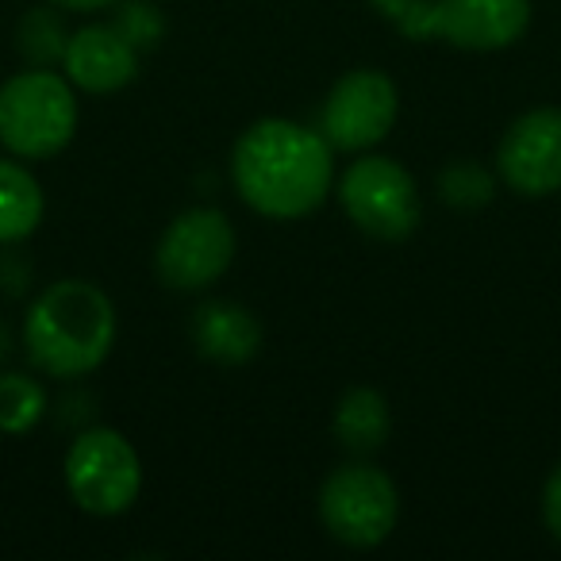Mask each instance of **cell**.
Masks as SVG:
<instances>
[{
	"label": "cell",
	"instance_id": "ba28073f",
	"mask_svg": "<svg viewBox=\"0 0 561 561\" xmlns=\"http://www.w3.org/2000/svg\"><path fill=\"white\" fill-rule=\"evenodd\" d=\"M400 96L389 73L381 70H351L335 81L320 108V127L316 131L331 142V150L362 154L377 147L397 124Z\"/></svg>",
	"mask_w": 561,
	"mask_h": 561
},
{
	"label": "cell",
	"instance_id": "8fae6325",
	"mask_svg": "<svg viewBox=\"0 0 561 561\" xmlns=\"http://www.w3.org/2000/svg\"><path fill=\"white\" fill-rule=\"evenodd\" d=\"M62 66L70 85L96 96H108L135 81V73H139V50L112 24H89L70 35Z\"/></svg>",
	"mask_w": 561,
	"mask_h": 561
},
{
	"label": "cell",
	"instance_id": "8992f818",
	"mask_svg": "<svg viewBox=\"0 0 561 561\" xmlns=\"http://www.w3.org/2000/svg\"><path fill=\"white\" fill-rule=\"evenodd\" d=\"M66 489L89 515L127 512L142 489L139 454L112 427L81 431L66 454Z\"/></svg>",
	"mask_w": 561,
	"mask_h": 561
},
{
	"label": "cell",
	"instance_id": "2e32d148",
	"mask_svg": "<svg viewBox=\"0 0 561 561\" xmlns=\"http://www.w3.org/2000/svg\"><path fill=\"white\" fill-rule=\"evenodd\" d=\"M47 415V392L27 374H0V435H27Z\"/></svg>",
	"mask_w": 561,
	"mask_h": 561
},
{
	"label": "cell",
	"instance_id": "5bb4252c",
	"mask_svg": "<svg viewBox=\"0 0 561 561\" xmlns=\"http://www.w3.org/2000/svg\"><path fill=\"white\" fill-rule=\"evenodd\" d=\"M43 224V188L35 173L0 158V242H24Z\"/></svg>",
	"mask_w": 561,
	"mask_h": 561
},
{
	"label": "cell",
	"instance_id": "5b68a950",
	"mask_svg": "<svg viewBox=\"0 0 561 561\" xmlns=\"http://www.w3.org/2000/svg\"><path fill=\"white\" fill-rule=\"evenodd\" d=\"M339 201L358 231L381 242L408 239L423 216L415 178L400 162L381 154H366L346 165L343 181H339Z\"/></svg>",
	"mask_w": 561,
	"mask_h": 561
},
{
	"label": "cell",
	"instance_id": "ac0fdd59",
	"mask_svg": "<svg viewBox=\"0 0 561 561\" xmlns=\"http://www.w3.org/2000/svg\"><path fill=\"white\" fill-rule=\"evenodd\" d=\"M108 24L116 27V32L124 35L139 55L154 50L165 35V16L150 4V0H116V4H112Z\"/></svg>",
	"mask_w": 561,
	"mask_h": 561
},
{
	"label": "cell",
	"instance_id": "9c48e42d",
	"mask_svg": "<svg viewBox=\"0 0 561 561\" xmlns=\"http://www.w3.org/2000/svg\"><path fill=\"white\" fill-rule=\"evenodd\" d=\"M496 173L519 196H550L561 188V108H535L504 131Z\"/></svg>",
	"mask_w": 561,
	"mask_h": 561
},
{
	"label": "cell",
	"instance_id": "52a82bcc",
	"mask_svg": "<svg viewBox=\"0 0 561 561\" xmlns=\"http://www.w3.org/2000/svg\"><path fill=\"white\" fill-rule=\"evenodd\" d=\"M234 262V227L216 208H188L173 216L154 250L158 277L178 293H201L216 285Z\"/></svg>",
	"mask_w": 561,
	"mask_h": 561
},
{
	"label": "cell",
	"instance_id": "30bf717a",
	"mask_svg": "<svg viewBox=\"0 0 561 561\" xmlns=\"http://www.w3.org/2000/svg\"><path fill=\"white\" fill-rule=\"evenodd\" d=\"M527 24L530 0H431V39L458 50H504Z\"/></svg>",
	"mask_w": 561,
	"mask_h": 561
},
{
	"label": "cell",
	"instance_id": "7c38bea8",
	"mask_svg": "<svg viewBox=\"0 0 561 561\" xmlns=\"http://www.w3.org/2000/svg\"><path fill=\"white\" fill-rule=\"evenodd\" d=\"M193 343L208 362L219 366H242L262 346V328L254 312L234 300H208L193 312Z\"/></svg>",
	"mask_w": 561,
	"mask_h": 561
},
{
	"label": "cell",
	"instance_id": "603a6c76",
	"mask_svg": "<svg viewBox=\"0 0 561 561\" xmlns=\"http://www.w3.org/2000/svg\"><path fill=\"white\" fill-rule=\"evenodd\" d=\"M9 351H12V335H9V328L0 323V362L9 358Z\"/></svg>",
	"mask_w": 561,
	"mask_h": 561
},
{
	"label": "cell",
	"instance_id": "277c9868",
	"mask_svg": "<svg viewBox=\"0 0 561 561\" xmlns=\"http://www.w3.org/2000/svg\"><path fill=\"white\" fill-rule=\"evenodd\" d=\"M320 515L335 542L354 546V550H374L397 527L400 492L385 469L369 466V461H351L323 481Z\"/></svg>",
	"mask_w": 561,
	"mask_h": 561
},
{
	"label": "cell",
	"instance_id": "e0dca14e",
	"mask_svg": "<svg viewBox=\"0 0 561 561\" xmlns=\"http://www.w3.org/2000/svg\"><path fill=\"white\" fill-rule=\"evenodd\" d=\"M496 193V173L484 170L481 162H469V158H454L443 173H438V196H443L450 208L473 211L484 208Z\"/></svg>",
	"mask_w": 561,
	"mask_h": 561
},
{
	"label": "cell",
	"instance_id": "4fadbf2b",
	"mask_svg": "<svg viewBox=\"0 0 561 561\" xmlns=\"http://www.w3.org/2000/svg\"><path fill=\"white\" fill-rule=\"evenodd\" d=\"M392 415L377 389H351L335 408V438L351 454H377L389 443Z\"/></svg>",
	"mask_w": 561,
	"mask_h": 561
},
{
	"label": "cell",
	"instance_id": "7a4b0ae2",
	"mask_svg": "<svg viewBox=\"0 0 561 561\" xmlns=\"http://www.w3.org/2000/svg\"><path fill=\"white\" fill-rule=\"evenodd\" d=\"M116 346V308L93 280L66 277L35 297L24 316V351L32 366L58 381L85 377Z\"/></svg>",
	"mask_w": 561,
	"mask_h": 561
},
{
	"label": "cell",
	"instance_id": "d6986e66",
	"mask_svg": "<svg viewBox=\"0 0 561 561\" xmlns=\"http://www.w3.org/2000/svg\"><path fill=\"white\" fill-rule=\"evenodd\" d=\"M404 39L427 43L431 39V0H369Z\"/></svg>",
	"mask_w": 561,
	"mask_h": 561
},
{
	"label": "cell",
	"instance_id": "44dd1931",
	"mask_svg": "<svg viewBox=\"0 0 561 561\" xmlns=\"http://www.w3.org/2000/svg\"><path fill=\"white\" fill-rule=\"evenodd\" d=\"M27 285V265L20 262L16 254H4L0 257V289L20 293Z\"/></svg>",
	"mask_w": 561,
	"mask_h": 561
},
{
	"label": "cell",
	"instance_id": "ffe728a7",
	"mask_svg": "<svg viewBox=\"0 0 561 561\" xmlns=\"http://www.w3.org/2000/svg\"><path fill=\"white\" fill-rule=\"evenodd\" d=\"M542 519H546V530L561 542V466L550 473L546 481V492H542Z\"/></svg>",
	"mask_w": 561,
	"mask_h": 561
},
{
	"label": "cell",
	"instance_id": "7402d4cb",
	"mask_svg": "<svg viewBox=\"0 0 561 561\" xmlns=\"http://www.w3.org/2000/svg\"><path fill=\"white\" fill-rule=\"evenodd\" d=\"M50 4H58V9H66V12H101V9H112L116 0H50Z\"/></svg>",
	"mask_w": 561,
	"mask_h": 561
},
{
	"label": "cell",
	"instance_id": "3957f363",
	"mask_svg": "<svg viewBox=\"0 0 561 561\" xmlns=\"http://www.w3.org/2000/svg\"><path fill=\"white\" fill-rule=\"evenodd\" d=\"M78 131V96L70 78L32 70L0 85V142L24 162H43L70 147Z\"/></svg>",
	"mask_w": 561,
	"mask_h": 561
},
{
	"label": "cell",
	"instance_id": "6da1fadb",
	"mask_svg": "<svg viewBox=\"0 0 561 561\" xmlns=\"http://www.w3.org/2000/svg\"><path fill=\"white\" fill-rule=\"evenodd\" d=\"M231 181L257 216L305 219L335 185V150L297 119H257L234 142Z\"/></svg>",
	"mask_w": 561,
	"mask_h": 561
},
{
	"label": "cell",
	"instance_id": "9a60e30c",
	"mask_svg": "<svg viewBox=\"0 0 561 561\" xmlns=\"http://www.w3.org/2000/svg\"><path fill=\"white\" fill-rule=\"evenodd\" d=\"M16 47L32 70H58L70 47L66 20L55 9H27L16 27Z\"/></svg>",
	"mask_w": 561,
	"mask_h": 561
}]
</instances>
